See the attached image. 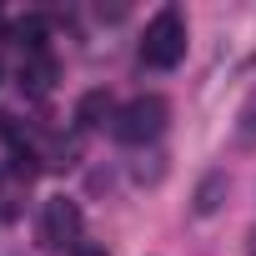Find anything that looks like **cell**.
<instances>
[{
	"mask_svg": "<svg viewBox=\"0 0 256 256\" xmlns=\"http://www.w3.org/2000/svg\"><path fill=\"white\" fill-rule=\"evenodd\" d=\"M166 120H171V100L166 96H136V100H126L110 120V131L116 141L126 146H151L161 131H166Z\"/></svg>",
	"mask_w": 256,
	"mask_h": 256,
	"instance_id": "obj_1",
	"label": "cell"
},
{
	"mask_svg": "<svg viewBox=\"0 0 256 256\" xmlns=\"http://www.w3.org/2000/svg\"><path fill=\"white\" fill-rule=\"evenodd\" d=\"M181 56H186V20H181V10H156V20L146 26V40H141V60L146 66H156V70H171V66H181Z\"/></svg>",
	"mask_w": 256,
	"mask_h": 256,
	"instance_id": "obj_2",
	"label": "cell"
},
{
	"mask_svg": "<svg viewBox=\"0 0 256 256\" xmlns=\"http://www.w3.org/2000/svg\"><path fill=\"white\" fill-rule=\"evenodd\" d=\"M40 246L46 251H76L80 246V206L70 196H50L40 206Z\"/></svg>",
	"mask_w": 256,
	"mask_h": 256,
	"instance_id": "obj_3",
	"label": "cell"
},
{
	"mask_svg": "<svg viewBox=\"0 0 256 256\" xmlns=\"http://www.w3.org/2000/svg\"><path fill=\"white\" fill-rule=\"evenodd\" d=\"M56 76H60V66H56L50 50H30V56L20 60V90H26V96H46V90L56 86Z\"/></svg>",
	"mask_w": 256,
	"mask_h": 256,
	"instance_id": "obj_4",
	"label": "cell"
},
{
	"mask_svg": "<svg viewBox=\"0 0 256 256\" xmlns=\"http://www.w3.org/2000/svg\"><path fill=\"white\" fill-rule=\"evenodd\" d=\"M106 120H116V100H110V90H86L80 100H76V126L80 131H96V126H106Z\"/></svg>",
	"mask_w": 256,
	"mask_h": 256,
	"instance_id": "obj_5",
	"label": "cell"
},
{
	"mask_svg": "<svg viewBox=\"0 0 256 256\" xmlns=\"http://www.w3.org/2000/svg\"><path fill=\"white\" fill-rule=\"evenodd\" d=\"M226 191H231L226 171H206V176L196 181V196H191V211H196V216H216V211H221V201H226Z\"/></svg>",
	"mask_w": 256,
	"mask_h": 256,
	"instance_id": "obj_6",
	"label": "cell"
},
{
	"mask_svg": "<svg viewBox=\"0 0 256 256\" xmlns=\"http://www.w3.org/2000/svg\"><path fill=\"white\" fill-rule=\"evenodd\" d=\"M16 40L26 46V56H30V50H46V16H26V20H16Z\"/></svg>",
	"mask_w": 256,
	"mask_h": 256,
	"instance_id": "obj_7",
	"label": "cell"
},
{
	"mask_svg": "<svg viewBox=\"0 0 256 256\" xmlns=\"http://www.w3.org/2000/svg\"><path fill=\"white\" fill-rule=\"evenodd\" d=\"M131 176H136V181H141V186H156V181H161V176H166V156H161V151H151V156H141V161H136V171H131Z\"/></svg>",
	"mask_w": 256,
	"mask_h": 256,
	"instance_id": "obj_8",
	"label": "cell"
},
{
	"mask_svg": "<svg viewBox=\"0 0 256 256\" xmlns=\"http://www.w3.org/2000/svg\"><path fill=\"white\" fill-rule=\"evenodd\" d=\"M76 156H80V136H70V141L56 146V166H76Z\"/></svg>",
	"mask_w": 256,
	"mask_h": 256,
	"instance_id": "obj_9",
	"label": "cell"
},
{
	"mask_svg": "<svg viewBox=\"0 0 256 256\" xmlns=\"http://www.w3.org/2000/svg\"><path fill=\"white\" fill-rule=\"evenodd\" d=\"M70 256H110V251H106V246H76Z\"/></svg>",
	"mask_w": 256,
	"mask_h": 256,
	"instance_id": "obj_10",
	"label": "cell"
},
{
	"mask_svg": "<svg viewBox=\"0 0 256 256\" xmlns=\"http://www.w3.org/2000/svg\"><path fill=\"white\" fill-rule=\"evenodd\" d=\"M0 171H6V161H0Z\"/></svg>",
	"mask_w": 256,
	"mask_h": 256,
	"instance_id": "obj_11",
	"label": "cell"
}]
</instances>
